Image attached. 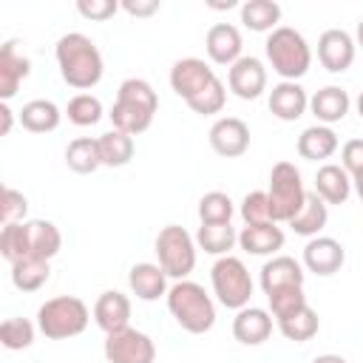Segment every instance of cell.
I'll return each mask as SVG.
<instances>
[{"label":"cell","mask_w":363,"mask_h":363,"mask_svg":"<svg viewBox=\"0 0 363 363\" xmlns=\"http://www.w3.org/2000/svg\"><path fill=\"white\" fill-rule=\"evenodd\" d=\"M315 193L326 204H343L352 193V176L343 170V164H323L315 173Z\"/></svg>","instance_id":"cb8c5ba5"},{"label":"cell","mask_w":363,"mask_h":363,"mask_svg":"<svg viewBox=\"0 0 363 363\" xmlns=\"http://www.w3.org/2000/svg\"><path fill=\"white\" fill-rule=\"evenodd\" d=\"M26 227H28V258L51 261L62 247V235L57 224L45 218H34V221H26Z\"/></svg>","instance_id":"d4e9b609"},{"label":"cell","mask_w":363,"mask_h":363,"mask_svg":"<svg viewBox=\"0 0 363 363\" xmlns=\"http://www.w3.org/2000/svg\"><path fill=\"white\" fill-rule=\"evenodd\" d=\"M340 159H343V170L354 179L363 173V139H349L340 150Z\"/></svg>","instance_id":"ee69618b"},{"label":"cell","mask_w":363,"mask_h":363,"mask_svg":"<svg viewBox=\"0 0 363 363\" xmlns=\"http://www.w3.org/2000/svg\"><path fill=\"white\" fill-rule=\"evenodd\" d=\"M167 309L190 335H204L216 323V303L196 281H176L167 289Z\"/></svg>","instance_id":"3957f363"},{"label":"cell","mask_w":363,"mask_h":363,"mask_svg":"<svg viewBox=\"0 0 363 363\" xmlns=\"http://www.w3.org/2000/svg\"><path fill=\"white\" fill-rule=\"evenodd\" d=\"M354 37L343 28H326L318 40V60L326 71L332 74H343L352 62H354Z\"/></svg>","instance_id":"7c38bea8"},{"label":"cell","mask_w":363,"mask_h":363,"mask_svg":"<svg viewBox=\"0 0 363 363\" xmlns=\"http://www.w3.org/2000/svg\"><path fill=\"white\" fill-rule=\"evenodd\" d=\"M227 85L238 99H258L267 91V68L258 57H241L230 65Z\"/></svg>","instance_id":"4fadbf2b"},{"label":"cell","mask_w":363,"mask_h":363,"mask_svg":"<svg viewBox=\"0 0 363 363\" xmlns=\"http://www.w3.org/2000/svg\"><path fill=\"white\" fill-rule=\"evenodd\" d=\"M122 9L133 17H150L159 11V0H122Z\"/></svg>","instance_id":"f6af8a7d"},{"label":"cell","mask_w":363,"mask_h":363,"mask_svg":"<svg viewBox=\"0 0 363 363\" xmlns=\"http://www.w3.org/2000/svg\"><path fill=\"white\" fill-rule=\"evenodd\" d=\"M105 360L108 363H153L156 360V346L153 340L133 329V326H125L119 332H111L105 337Z\"/></svg>","instance_id":"9c48e42d"},{"label":"cell","mask_w":363,"mask_h":363,"mask_svg":"<svg viewBox=\"0 0 363 363\" xmlns=\"http://www.w3.org/2000/svg\"><path fill=\"white\" fill-rule=\"evenodd\" d=\"M224 102H227V91H224V82L216 77L199 96H193L190 102H187V108L193 111V113H201V116H213V113H221V108H224Z\"/></svg>","instance_id":"f35d334b"},{"label":"cell","mask_w":363,"mask_h":363,"mask_svg":"<svg viewBox=\"0 0 363 363\" xmlns=\"http://www.w3.org/2000/svg\"><path fill=\"white\" fill-rule=\"evenodd\" d=\"M11 125H14V113H11V108L3 102V105H0V136H9Z\"/></svg>","instance_id":"bcb514c9"},{"label":"cell","mask_w":363,"mask_h":363,"mask_svg":"<svg viewBox=\"0 0 363 363\" xmlns=\"http://www.w3.org/2000/svg\"><path fill=\"white\" fill-rule=\"evenodd\" d=\"M326 221H329V207H326V201L312 190V193H306V201H303V207L298 210V216L289 221V227H292V233H298V235H318L323 227H326Z\"/></svg>","instance_id":"83f0119b"},{"label":"cell","mask_w":363,"mask_h":363,"mask_svg":"<svg viewBox=\"0 0 363 363\" xmlns=\"http://www.w3.org/2000/svg\"><path fill=\"white\" fill-rule=\"evenodd\" d=\"M349 108H352V99H349V94H346L343 88H337V85H326V88H320V91H315V94L309 96V111H312L315 119L323 122V125L340 122V119L349 113Z\"/></svg>","instance_id":"603a6c76"},{"label":"cell","mask_w":363,"mask_h":363,"mask_svg":"<svg viewBox=\"0 0 363 363\" xmlns=\"http://www.w3.org/2000/svg\"><path fill=\"white\" fill-rule=\"evenodd\" d=\"M207 136H210V147L218 156H224V159L244 156L247 147H250V128L238 116H221V119H216Z\"/></svg>","instance_id":"8fae6325"},{"label":"cell","mask_w":363,"mask_h":363,"mask_svg":"<svg viewBox=\"0 0 363 363\" xmlns=\"http://www.w3.org/2000/svg\"><path fill=\"white\" fill-rule=\"evenodd\" d=\"M48 261L43 258H23L17 264H11V284L20 292H37L45 281H48Z\"/></svg>","instance_id":"836d02e7"},{"label":"cell","mask_w":363,"mask_h":363,"mask_svg":"<svg viewBox=\"0 0 363 363\" xmlns=\"http://www.w3.org/2000/svg\"><path fill=\"white\" fill-rule=\"evenodd\" d=\"M269 301V309H272V318L281 320L292 312H298L301 306H306V295H303V286H286V289H278L272 295H267Z\"/></svg>","instance_id":"ab89813d"},{"label":"cell","mask_w":363,"mask_h":363,"mask_svg":"<svg viewBox=\"0 0 363 363\" xmlns=\"http://www.w3.org/2000/svg\"><path fill=\"white\" fill-rule=\"evenodd\" d=\"M238 244L250 255H275L284 247V230L275 221L267 224H247L238 233Z\"/></svg>","instance_id":"7402d4cb"},{"label":"cell","mask_w":363,"mask_h":363,"mask_svg":"<svg viewBox=\"0 0 363 363\" xmlns=\"http://www.w3.org/2000/svg\"><path fill=\"white\" fill-rule=\"evenodd\" d=\"M346 264V250L337 238L315 235L303 247V267L315 275H335Z\"/></svg>","instance_id":"5bb4252c"},{"label":"cell","mask_w":363,"mask_h":363,"mask_svg":"<svg viewBox=\"0 0 363 363\" xmlns=\"http://www.w3.org/2000/svg\"><path fill=\"white\" fill-rule=\"evenodd\" d=\"M337 150V133L329 125H312L298 136V153L309 162H323Z\"/></svg>","instance_id":"484cf974"},{"label":"cell","mask_w":363,"mask_h":363,"mask_svg":"<svg viewBox=\"0 0 363 363\" xmlns=\"http://www.w3.org/2000/svg\"><path fill=\"white\" fill-rule=\"evenodd\" d=\"M128 286L139 301H156V298L167 295V272L150 261L133 264L128 272Z\"/></svg>","instance_id":"44dd1931"},{"label":"cell","mask_w":363,"mask_h":363,"mask_svg":"<svg viewBox=\"0 0 363 363\" xmlns=\"http://www.w3.org/2000/svg\"><path fill=\"white\" fill-rule=\"evenodd\" d=\"M264 48H267V60L272 62V71L281 74L286 82H298L312 65L309 43L303 40L301 31L289 26H278L275 31H269Z\"/></svg>","instance_id":"277c9868"},{"label":"cell","mask_w":363,"mask_h":363,"mask_svg":"<svg viewBox=\"0 0 363 363\" xmlns=\"http://www.w3.org/2000/svg\"><path fill=\"white\" fill-rule=\"evenodd\" d=\"M68 122H74L77 128H91L102 119V102L94 94H77L68 102Z\"/></svg>","instance_id":"74e56055"},{"label":"cell","mask_w":363,"mask_h":363,"mask_svg":"<svg viewBox=\"0 0 363 363\" xmlns=\"http://www.w3.org/2000/svg\"><path fill=\"white\" fill-rule=\"evenodd\" d=\"M65 164H68L74 173H79V176L94 173L96 167H102L99 142L91 139V136H77L74 142H68V147H65Z\"/></svg>","instance_id":"4dcf8cb0"},{"label":"cell","mask_w":363,"mask_h":363,"mask_svg":"<svg viewBox=\"0 0 363 363\" xmlns=\"http://www.w3.org/2000/svg\"><path fill=\"white\" fill-rule=\"evenodd\" d=\"M267 199H269V216H272L275 224L278 221L289 224L298 216V210L306 201V190H303V182H301V170L292 162L272 164Z\"/></svg>","instance_id":"8992f818"},{"label":"cell","mask_w":363,"mask_h":363,"mask_svg":"<svg viewBox=\"0 0 363 363\" xmlns=\"http://www.w3.org/2000/svg\"><path fill=\"white\" fill-rule=\"evenodd\" d=\"M281 20V6L275 0H247L241 6V23L250 31H275Z\"/></svg>","instance_id":"d6a6232c"},{"label":"cell","mask_w":363,"mask_h":363,"mask_svg":"<svg viewBox=\"0 0 363 363\" xmlns=\"http://www.w3.org/2000/svg\"><path fill=\"white\" fill-rule=\"evenodd\" d=\"M26 210H28L26 196L20 190H14V187H3V201H0V221H3V227L23 221Z\"/></svg>","instance_id":"b9f144b4"},{"label":"cell","mask_w":363,"mask_h":363,"mask_svg":"<svg viewBox=\"0 0 363 363\" xmlns=\"http://www.w3.org/2000/svg\"><path fill=\"white\" fill-rule=\"evenodd\" d=\"M357 113L363 116V91H360V96H357Z\"/></svg>","instance_id":"f907efd6"},{"label":"cell","mask_w":363,"mask_h":363,"mask_svg":"<svg viewBox=\"0 0 363 363\" xmlns=\"http://www.w3.org/2000/svg\"><path fill=\"white\" fill-rule=\"evenodd\" d=\"M238 213H241L244 224H267V221H272V216H269V199H267L264 190L247 193Z\"/></svg>","instance_id":"60d3db41"},{"label":"cell","mask_w":363,"mask_h":363,"mask_svg":"<svg viewBox=\"0 0 363 363\" xmlns=\"http://www.w3.org/2000/svg\"><path fill=\"white\" fill-rule=\"evenodd\" d=\"M272 335V315L261 306H244L233 318V337L244 346H258Z\"/></svg>","instance_id":"e0dca14e"},{"label":"cell","mask_w":363,"mask_h":363,"mask_svg":"<svg viewBox=\"0 0 363 363\" xmlns=\"http://www.w3.org/2000/svg\"><path fill=\"white\" fill-rule=\"evenodd\" d=\"M122 3L116 0H79L77 3V11L85 17V20H108L119 11Z\"/></svg>","instance_id":"7bdbcfd3"},{"label":"cell","mask_w":363,"mask_h":363,"mask_svg":"<svg viewBox=\"0 0 363 363\" xmlns=\"http://www.w3.org/2000/svg\"><path fill=\"white\" fill-rule=\"evenodd\" d=\"M204 48L216 65H233L241 60V48H244L241 31L233 23H216L204 37Z\"/></svg>","instance_id":"9a60e30c"},{"label":"cell","mask_w":363,"mask_h":363,"mask_svg":"<svg viewBox=\"0 0 363 363\" xmlns=\"http://www.w3.org/2000/svg\"><path fill=\"white\" fill-rule=\"evenodd\" d=\"M303 267L292 255H272L261 267V289L264 295H272L286 286H303Z\"/></svg>","instance_id":"2e32d148"},{"label":"cell","mask_w":363,"mask_h":363,"mask_svg":"<svg viewBox=\"0 0 363 363\" xmlns=\"http://www.w3.org/2000/svg\"><path fill=\"white\" fill-rule=\"evenodd\" d=\"M0 255L9 264H17V261L28 258V227H26V221L6 224L0 230Z\"/></svg>","instance_id":"d590c367"},{"label":"cell","mask_w":363,"mask_h":363,"mask_svg":"<svg viewBox=\"0 0 363 363\" xmlns=\"http://www.w3.org/2000/svg\"><path fill=\"white\" fill-rule=\"evenodd\" d=\"M235 207H233V199L221 190H210L201 196L199 201V218L201 224H230Z\"/></svg>","instance_id":"e575fe53"},{"label":"cell","mask_w":363,"mask_h":363,"mask_svg":"<svg viewBox=\"0 0 363 363\" xmlns=\"http://www.w3.org/2000/svg\"><path fill=\"white\" fill-rule=\"evenodd\" d=\"M213 79H216V71H213L204 60H199V57L176 60L173 68H170V88H173L184 102H190L193 96H199Z\"/></svg>","instance_id":"30bf717a"},{"label":"cell","mask_w":363,"mask_h":363,"mask_svg":"<svg viewBox=\"0 0 363 363\" xmlns=\"http://www.w3.org/2000/svg\"><path fill=\"white\" fill-rule=\"evenodd\" d=\"M94 320L105 335L130 326V301H128V295H122L116 289L102 292L94 303Z\"/></svg>","instance_id":"ac0fdd59"},{"label":"cell","mask_w":363,"mask_h":363,"mask_svg":"<svg viewBox=\"0 0 363 363\" xmlns=\"http://www.w3.org/2000/svg\"><path fill=\"white\" fill-rule=\"evenodd\" d=\"M312 363H349V360L340 357V354H318Z\"/></svg>","instance_id":"7dc6e473"},{"label":"cell","mask_w":363,"mask_h":363,"mask_svg":"<svg viewBox=\"0 0 363 363\" xmlns=\"http://www.w3.org/2000/svg\"><path fill=\"white\" fill-rule=\"evenodd\" d=\"M28 74H31L28 57L17 51V43H14V40H9V43L3 45V51H0V96H3V102H9V99L17 94L20 82H23Z\"/></svg>","instance_id":"d6986e66"},{"label":"cell","mask_w":363,"mask_h":363,"mask_svg":"<svg viewBox=\"0 0 363 363\" xmlns=\"http://www.w3.org/2000/svg\"><path fill=\"white\" fill-rule=\"evenodd\" d=\"M54 57L60 65V77L77 91L94 88L105 74L102 54L88 34H79V31L62 34L54 45Z\"/></svg>","instance_id":"6da1fadb"},{"label":"cell","mask_w":363,"mask_h":363,"mask_svg":"<svg viewBox=\"0 0 363 363\" xmlns=\"http://www.w3.org/2000/svg\"><path fill=\"white\" fill-rule=\"evenodd\" d=\"M34 323L26 320V318H6L0 323V343L11 352H20V349H28L34 343Z\"/></svg>","instance_id":"8d00e7d4"},{"label":"cell","mask_w":363,"mask_h":363,"mask_svg":"<svg viewBox=\"0 0 363 363\" xmlns=\"http://www.w3.org/2000/svg\"><path fill=\"white\" fill-rule=\"evenodd\" d=\"M275 323H278L281 335H284L286 340H295V343H306V340H312V337L318 335V329H320V318H318V312H315L309 303L301 306L298 312H292V315L275 320Z\"/></svg>","instance_id":"f546056e"},{"label":"cell","mask_w":363,"mask_h":363,"mask_svg":"<svg viewBox=\"0 0 363 363\" xmlns=\"http://www.w3.org/2000/svg\"><path fill=\"white\" fill-rule=\"evenodd\" d=\"M96 142H99V159H102L105 167H125L133 159L136 145H133L130 133H122V130L113 128V130L102 133Z\"/></svg>","instance_id":"f1b7e54d"},{"label":"cell","mask_w":363,"mask_h":363,"mask_svg":"<svg viewBox=\"0 0 363 363\" xmlns=\"http://www.w3.org/2000/svg\"><path fill=\"white\" fill-rule=\"evenodd\" d=\"M60 119L62 113L51 99H31L20 111V125L31 133H51L60 128Z\"/></svg>","instance_id":"4316f807"},{"label":"cell","mask_w":363,"mask_h":363,"mask_svg":"<svg viewBox=\"0 0 363 363\" xmlns=\"http://www.w3.org/2000/svg\"><path fill=\"white\" fill-rule=\"evenodd\" d=\"M352 184H354V190H357V196H360V204H363V173H360V176H354V179H352Z\"/></svg>","instance_id":"c3c4849f"},{"label":"cell","mask_w":363,"mask_h":363,"mask_svg":"<svg viewBox=\"0 0 363 363\" xmlns=\"http://www.w3.org/2000/svg\"><path fill=\"white\" fill-rule=\"evenodd\" d=\"M91 312L77 295H57L37 309V329L48 340H68L85 332Z\"/></svg>","instance_id":"5b68a950"},{"label":"cell","mask_w":363,"mask_h":363,"mask_svg":"<svg viewBox=\"0 0 363 363\" xmlns=\"http://www.w3.org/2000/svg\"><path fill=\"white\" fill-rule=\"evenodd\" d=\"M210 281H213V292L218 298L221 306L227 309H244L250 306V298H252V278H250V269L244 267L241 258L235 255H221L213 269H210Z\"/></svg>","instance_id":"52a82bcc"},{"label":"cell","mask_w":363,"mask_h":363,"mask_svg":"<svg viewBox=\"0 0 363 363\" xmlns=\"http://www.w3.org/2000/svg\"><path fill=\"white\" fill-rule=\"evenodd\" d=\"M309 108V96L298 82H278L269 91V111L272 116H278L281 122H295L303 116V111Z\"/></svg>","instance_id":"ffe728a7"},{"label":"cell","mask_w":363,"mask_h":363,"mask_svg":"<svg viewBox=\"0 0 363 363\" xmlns=\"http://www.w3.org/2000/svg\"><path fill=\"white\" fill-rule=\"evenodd\" d=\"M196 244L210 255H230V250L238 244V233L233 224H201L196 230Z\"/></svg>","instance_id":"1f68e13d"},{"label":"cell","mask_w":363,"mask_h":363,"mask_svg":"<svg viewBox=\"0 0 363 363\" xmlns=\"http://www.w3.org/2000/svg\"><path fill=\"white\" fill-rule=\"evenodd\" d=\"M156 255H159V267L167 272V278L184 281L196 267V238L184 227L167 224L156 235Z\"/></svg>","instance_id":"ba28073f"},{"label":"cell","mask_w":363,"mask_h":363,"mask_svg":"<svg viewBox=\"0 0 363 363\" xmlns=\"http://www.w3.org/2000/svg\"><path fill=\"white\" fill-rule=\"evenodd\" d=\"M156 108H159V96L153 91V85L147 79H139V77H130L119 85L116 91V102L111 108V122L116 130L122 133H145L156 116Z\"/></svg>","instance_id":"7a4b0ae2"},{"label":"cell","mask_w":363,"mask_h":363,"mask_svg":"<svg viewBox=\"0 0 363 363\" xmlns=\"http://www.w3.org/2000/svg\"><path fill=\"white\" fill-rule=\"evenodd\" d=\"M357 45H360V48H363V20H360V23H357Z\"/></svg>","instance_id":"681fc988"}]
</instances>
